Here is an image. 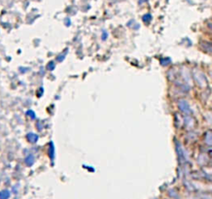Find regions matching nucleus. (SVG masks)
I'll return each instance as SVG.
<instances>
[{"label": "nucleus", "mask_w": 212, "mask_h": 199, "mask_svg": "<svg viewBox=\"0 0 212 199\" xmlns=\"http://www.w3.org/2000/svg\"><path fill=\"white\" fill-rule=\"evenodd\" d=\"M8 197H9V192H6V190L0 192V199H8Z\"/></svg>", "instance_id": "1"}]
</instances>
